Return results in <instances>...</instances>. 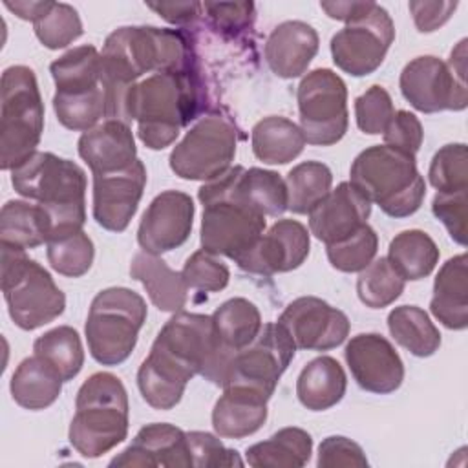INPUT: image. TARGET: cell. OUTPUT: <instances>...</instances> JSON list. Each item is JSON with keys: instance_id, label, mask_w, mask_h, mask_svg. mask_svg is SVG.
Here are the masks:
<instances>
[{"instance_id": "21", "label": "cell", "mask_w": 468, "mask_h": 468, "mask_svg": "<svg viewBox=\"0 0 468 468\" xmlns=\"http://www.w3.org/2000/svg\"><path fill=\"white\" fill-rule=\"evenodd\" d=\"M369 214V199L351 181H342L309 210V230L316 239L331 245L366 225Z\"/></svg>"}, {"instance_id": "33", "label": "cell", "mask_w": 468, "mask_h": 468, "mask_svg": "<svg viewBox=\"0 0 468 468\" xmlns=\"http://www.w3.org/2000/svg\"><path fill=\"white\" fill-rule=\"evenodd\" d=\"M250 143L260 161L267 165H285L302 154L305 137L296 122L271 115L254 124Z\"/></svg>"}, {"instance_id": "35", "label": "cell", "mask_w": 468, "mask_h": 468, "mask_svg": "<svg viewBox=\"0 0 468 468\" xmlns=\"http://www.w3.org/2000/svg\"><path fill=\"white\" fill-rule=\"evenodd\" d=\"M388 260L404 280H420L435 269L439 249L430 234L419 229H410L389 241Z\"/></svg>"}, {"instance_id": "39", "label": "cell", "mask_w": 468, "mask_h": 468, "mask_svg": "<svg viewBox=\"0 0 468 468\" xmlns=\"http://www.w3.org/2000/svg\"><path fill=\"white\" fill-rule=\"evenodd\" d=\"M333 185V174L320 161H305L289 170L285 177L287 208L294 214H309L322 201Z\"/></svg>"}, {"instance_id": "36", "label": "cell", "mask_w": 468, "mask_h": 468, "mask_svg": "<svg viewBox=\"0 0 468 468\" xmlns=\"http://www.w3.org/2000/svg\"><path fill=\"white\" fill-rule=\"evenodd\" d=\"M210 318L221 346L232 353L249 346L261 329V314L247 298L223 302Z\"/></svg>"}, {"instance_id": "13", "label": "cell", "mask_w": 468, "mask_h": 468, "mask_svg": "<svg viewBox=\"0 0 468 468\" xmlns=\"http://www.w3.org/2000/svg\"><path fill=\"white\" fill-rule=\"evenodd\" d=\"M300 130L305 143L331 146L347 132V88L333 69L309 71L298 86Z\"/></svg>"}, {"instance_id": "14", "label": "cell", "mask_w": 468, "mask_h": 468, "mask_svg": "<svg viewBox=\"0 0 468 468\" xmlns=\"http://www.w3.org/2000/svg\"><path fill=\"white\" fill-rule=\"evenodd\" d=\"M393 38L395 26L391 16L382 5L369 2L360 16L333 35V62L353 77L369 75L384 62Z\"/></svg>"}, {"instance_id": "43", "label": "cell", "mask_w": 468, "mask_h": 468, "mask_svg": "<svg viewBox=\"0 0 468 468\" xmlns=\"http://www.w3.org/2000/svg\"><path fill=\"white\" fill-rule=\"evenodd\" d=\"M53 110L64 128L88 132L106 113L102 86L80 93H55Z\"/></svg>"}, {"instance_id": "22", "label": "cell", "mask_w": 468, "mask_h": 468, "mask_svg": "<svg viewBox=\"0 0 468 468\" xmlns=\"http://www.w3.org/2000/svg\"><path fill=\"white\" fill-rule=\"evenodd\" d=\"M110 466H192L188 437L166 422L146 424Z\"/></svg>"}, {"instance_id": "2", "label": "cell", "mask_w": 468, "mask_h": 468, "mask_svg": "<svg viewBox=\"0 0 468 468\" xmlns=\"http://www.w3.org/2000/svg\"><path fill=\"white\" fill-rule=\"evenodd\" d=\"M199 112V82L192 66L154 73L135 82L128 119L137 121L139 139L152 150L170 146Z\"/></svg>"}, {"instance_id": "37", "label": "cell", "mask_w": 468, "mask_h": 468, "mask_svg": "<svg viewBox=\"0 0 468 468\" xmlns=\"http://www.w3.org/2000/svg\"><path fill=\"white\" fill-rule=\"evenodd\" d=\"M388 327L397 344L415 356H430L441 346V333L428 313L417 305H399L388 314Z\"/></svg>"}, {"instance_id": "45", "label": "cell", "mask_w": 468, "mask_h": 468, "mask_svg": "<svg viewBox=\"0 0 468 468\" xmlns=\"http://www.w3.org/2000/svg\"><path fill=\"white\" fill-rule=\"evenodd\" d=\"M33 26L37 38L48 49L66 48L82 35V22L77 9L64 2H53Z\"/></svg>"}, {"instance_id": "20", "label": "cell", "mask_w": 468, "mask_h": 468, "mask_svg": "<svg viewBox=\"0 0 468 468\" xmlns=\"http://www.w3.org/2000/svg\"><path fill=\"white\" fill-rule=\"evenodd\" d=\"M309 247V232L300 221L278 219L236 263L254 274L289 272L307 260Z\"/></svg>"}, {"instance_id": "5", "label": "cell", "mask_w": 468, "mask_h": 468, "mask_svg": "<svg viewBox=\"0 0 468 468\" xmlns=\"http://www.w3.org/2000/svg\"><path fill=\"white\" fill-rule=\"evenodd\" d=\"M351 183L391 218L415 214L426 196V183L417 170L415 155L388 144L362 150L349 170Z\"/></svg>"}, {"instance_id": "34", "label": "cell", "mask_w": 468, "mask_h": 468, "mask_svg": "<svg viewBox=\"0 0 468 468\" xmlns=\"http://www.w3.org/2000/svg\"><path fill=\"white\" fill-rule=\"evenodd\" d=\"M313 450L311 435L302 428H282L267 441L247 448V463L256 468H300Z\"/></svg>"}, {"instance_id": "15", "label": "cell", "mask_w": 468, "mask_h": 468, "mask_svg": "<svg viewBox=\"0 0 468 468\" xmlns=\"http://www.w3.org/2000/svg\"><path fill=\"white\" fill-rule=\"evenodd\" d=\"M294 351L296 346L282 324H265L249 346L234 353L223 386L243 384L271 397Z\"/></svg>"}, {"instance_id": "18", "label": "cell", "mask_w": 468, "mask_h": 468, "mask_svg": "<svg viewBox=\"0 0 468 468\" xmlns=\"http://www.w3.org/2000/svg\"><path fill=\"white\" fill-rule=\"evenodd\" d=\"M146 185V168L141 159L130 166L93 174V218L112 232H122L133 218Z\"/></svg>"}, {"instance_id": "53", "label": "cell", "mask_w": 468, "mask_h": 468, "mask_svg": "<svg viewBox=\"0 0 468 468\" xmlns=\"http://www.w3.org/2000/svg\"><path fill=\"white\" fill-rule=\"evenodd\" d=\"M415 26L420 33H431L435 29H439L442 24H446L450 20V16L453 15V11L457 9V2H450V0H433V2H426V0H411L408 4Z\"/></svg>"}, {"instance_id": "47", "label": "cell", "mask_w": 468, "mask_h": 468, "mask_svg": "<svg viewBox=\"0 0 468 468\" xmlns=\"http://www.w3.org/2000/svg\"><path fill=\"white\" fill-rule=\"evenodd\" d=\"M181 274L190 289L205 292H218L225 289L230 278L229 267L216 254L203 249L185 261Z\"/></svg>"}, {"instance_id": "40", "label": "cell", "mask_w": 468, "mask_h": 468, "mask_svg": "<svg viewBox=\"0 0 468 468\" xmlns=\"http://www.w3.org/2000/svg\"><path fill=\"white\" fill-rule=\"evenodd\" d=\"M33 351L49 362L60 373L64 382L77 377L84 364L80 336L69 325H58L40 335L33 344Z\"/></svg>"}, {"instance_id": "51", "label": "cell", "mask_w": 468, "mask_h": 468, "mask_svg": "<svg viewBox=\"0 0 468 468\" xmlns=\"http://www.w3.org/2000/svg\"><path fill=\"white\" fill-rule=\"evenodd\" d=\"M422 137L424 132L420 121L408 110L395 112L389 124L384 130V144L410 155H415L419 152Z\"/></svg>"}, {"instance_id": "54", "label": "cell", "mask_w": 468, "mask_h": 468, "mask_svg": "<svg viewBox=\"0 0 468 468\" xmlns=\"http://www.w3.org/2000/svg\"><path fill=\"white\" fill-rule=\"evenodd\" d=\"M203 9L214 20L216 27L221 31L236 33L245 29L252 20L254 4L234 2V4H203Z\"/></svg>"}, {"instance_id": "55", "label": "cell", "mask_w": 468, "mask_h": 468, "mask_svg": "<svg viewBox=\"0 0 468 468\" xmlns=\"http://www.w3.org/2000/svg\"><path fill=\"white\" fill-rule=\"evenodd\" d=\"M152 11H155L159 16H163L170 24H188L192 22L199 11L203 9V4L197 2H157V4H146Z\"/></svg>"}, {"instance_id": "4", "label": "cell", "mask_w": 468, "mask_h": 468, "mask_svg": "<svg viewBox=\"0 0 468 468\" xmlns=\"http://www.w3.org/2000/svg\"><path fill=\"white\" fill-rule=\"evenodd\" d=\"M128 435V395L119 377L93 373L77 393L69 424L71 446L88 459L101 457Z\"/></svg>"}, {"instance_id": "11", "label": "cell", "mask_w": 468, "mask_h": 468, "mask_svg": "<svg viewBox=\"0 0 468 468\" xmlns=\"http://www.w3.org/2000/svg\"><path fill=\"white\" fill-rule=\"evenodd\" d=\"M152 346L176 358L194 375H203L221 388L234 356L232 351L221 346L212 318L197 313L177 311L157 333Z\"/></svg>"}, {"instance_id": "24", "label": "cell", "mask_w": 468, "mask_h": 468, "mask_svg": "<svg viewBox=\"0 0 468 468\" xmlns=\"http://www.w3.org/2000/svg\"><path fill=\"white\" fill-rule=\"evenodd\" d=\"M267 397L265 393L243 386H223V395L212 410V426L219 437L241 439L256 433L267 420Z\"/></svg>"}, {"instance_id": "56", "label": "cell", "mask_w": 468, "mask_h": 468, "mask_svg": "<svg viewBox=\"0 0 468 468\" xmlns=\"http://www.w3.org/2000/svg\"><path fill=\"white\" fill-rule=\"evenodd\" d=\"M369 2H320V7L327 13V16L342 22H351L362 15Z\"/></svg>"}, {"instance_id": "31", "label": "cell", "mask_w": 468, "mask_h": 468, "mask_svg": "<svg viewBox=\"0 0 468 468\" xmlns=\"http://www.w3.org/2000/svg\"><path fill=\"white\" fill-rule=\"evenodd\" d=\"M232 194L261 216H282L287 210L285 181L272 170L234 166Z\"/></svg>"}, {"instance_id": "19", "label": "cell", "mask_w": 468, "mask_h": 468, "mask_svg": "<svg viewBox=\"0 0 468 468\" xmlns=\"http://www.w3.org/2000/svg\"><path fill=\"white\" fill-rule=\"evenodd\" d=\"M346 362L356 384L377 395L400 388L404 364L388 338L378 333H360L346 346Z\"/></svg>"}, {"instance_id": "9", "label": "cell", "mask_w": 468, "mask_h": 468, "mask_svg": "<svg viewBox=\"0 0 468 468\" xmlns=\"http://www.w3.org/2000/svg\"><path fill=\"white\" fill-rule=\"evenodd\" d=\"M146 303L141 294L126 287H108L97 292L86 318L90 355L102 366L124 362L146 320Z\"/></svg>"}, {"instance_id": "46", "label": "cell", "mask_w": 468, "mask_h": 468, "mask_svg": "<svg viewBox=\"0 0 468 468\" xmlns=\"http://www.w3.org/2000/svg\"><path fill=\"white\" fill-rule=\"evenodd\" d=\"M377 249V232L366 223L346 239L327 245V260L336 271L360 272L373 261Z\"/></svg>"}, {"instance_id": "49", "label": "cell", "mask_w": 468, "mask_h": 468, "mask_svg": "<svg viewBox=\"0 0 468 468\" xmlns=\"http://www.w3.org/2000/svg\"><path fill=\"white\" fill-rule=\"evenodd\" d=\"M466 192L442 194L437 192L431 203L435 218L446 227L452 239L459 245H466V218H468V201Z\"/></svg>"}, {"instance_id": "29", "label": "cell", "mask_w": 468, "mask_h": 468, "mask_svg": "<svg viewBox=\"0 0 468 468\" xmlns=\"http://www.w3.org/2000/svg\"><path fill=\"white\" fill-rule=\"evenodd\" d=\"M346 388V373L333 356L313 358L303 366L296 380L298 400L311 411H324L338 404Z\"/></svg>"}, {"instance_id": "26", "label": "cell", "mask_w": 468, "mask_h": 468, "mask_svg": "<svg viewBox=\"0 0 468 468\" xmlns=\"http://www.w3.org/2000/svg\"><path fill=\"white\" fill-rule=\"evenodd\" d=\"M192 377L194 373L183 364L152 346L137 371V386L146 404L155 410H172L181 400Z\"/></svg>"}, {"instance_id": "17", "label": "cell", "mask_w": 468, "mask_h": 468, "mask_svg": "<svg viewBox=\"0 0 468 468\" xmlns=\"http://www.w3.org/2000/svg\"><path fill=\"white\" fill-rule=\"evenodd\" d=\"M194 201L181 190H165L152 199L137 230L144 252L163 254L181 247L192 230Z\"/></svg>"}, {"instance_id": "16", "label": "cell", "mask_w": 468, "mask_h": 468, "mask_svg": "<svg viewBox=\"0 0 468 468\" xmlns=\"http://www.w3.org/2000/svg\"><path fill=\"white\" fill-rule=\"evenodd\" d=\"M298 349L329 351L338 347L349 335L347 316L316 296L292 300L278 318Z\"/></svg>"}, {"instance_id": "42", "label": "cell", "mask_w": 468, "mask_h": 468, "mask_svg": "<svg viewBox=\"0 0 468 468\" xmlns=\"http://www.w3.org/2000/svg\"><path fill=\"white\" fill-rule=\"evenodd\" d=\"M404 278L397 272L388 258H378L360 271L356 294L371 309H382L393 303L404 291Z\"/></svg>"}, {"instance_id": "28", "label": "cell", "mask_w": 468, "mask_h": 468, "mask_svg": "<svg viewBox=\"0 0 468 468\" xmlns=\"http://www.w3.org/2000/svg\"><path fill=\"white\" fill-rule=\"evenodd\" d=\"M130 274L146 289L152 303L159 311L177 313L185 307L188 298V285L181 272H176L157 254L137 252L130 263Z\"/></svg>"}, {"instance_id": "1", "label": "cell", "mask_w": 468, "mask_h": 468, "mask_svg": "<svg viewBox=\"0 0 468 468\" xmlns=\"http://www.w3.org/2000/svg\"><path fill=\"white\" fill-rule=\"evenodd\" d=\"M190 66L186 37L177 29L126 26L108 35L101 51V86L108 119L128 121L133 84L144 73L185 69Z\"/></svg>"}, {"instance_id": "32", "label": "cell", "mask_w": 468, "mask_h": 468, "mask_svg": "<svg viewBox=\"0 0 468 468\" xmlns=\"http://www.w3.org/2000/svg\"><path fill=\"white\" fill-rule=\"evenodd\" d=\"M51 221L40 205L7 201L0 212V245L13 249H35L48 243Z\"/></svg>"}, {"instance_id": "38", "label": "cell", "mask_w": 468, "mask_h": 468, "mask_svg": "<svg viewBox=\"0 0 468 468\" xmlns=\"http://www.w3.org/2000/svg\"><path fill=\"white\" fill-rule=\"evenodd\" d=\"M49 71L57 93H80L101 88V53L91 44L73 48L53 60Z\"/></svg>"}, {"instance_id": "7", "label": "cell", "mask_w": 468, "mask_h": 468, "mask_svg": "<svg viewBox=\"0 0 468 468\" xmlns=\"http://www.w3.org/2000/svg\"><path fill=\"white\" fill-rule=\"evenodd\" d=\"M0 283L11 320L24 331L53 322L64 313L66 296L51 274L26 250L0 245Z\"/></svg>"}, {"instance_id": "48", "label": "cell", "mask_w": 468, "mask_h": 468, "mask_svg": "<svg viewBox=\"0 0 468 468\" xmlns=\"http://www.w3.org/2000/svg\"><path fill=\"white\" fill-rule=\"evenodd\" d=\"M393 102L386 88L375 84L369 90H366L360 97L355 101V117L356 126L369 135L384 133L386 126L389 124L393 117Z\"/></svg>"}, {"instance_id": "3", "label": "cell", "mask_w": 468, "mask_h": 468, "mask_svg": "<svg viewBox=\"0 0 468 468\" xmlns=\"http://www.w3.org/2000/svg\"><path fill=\"white\" fill-rule=\"evenodd\" d=\"M13 188L40 205L49 221L51 236L80 230L86 221V174L51 152H35L11 170Z\"/></svg>"}, {"instance_id": "44", "label": "cell", "mask_w": 468, "mask_h": 468, "mask_svg": "<svg viewBox=\"0 0 468 468\" xmlns=\"http://www.w3.org/2000/svg\"><path fill=\"white\" fill-rule=\"evenodd\" d=\"M430 183L442 194L468 190V150L464 143L444 144L435 152L430 170Z\"/></svg>"}, {"instance_id": "27", "label": "cell", "mask_w": 468, "mask_h": 468, "mask_svg": "<svg viewBox=\"0 0 468 468\" xmlns=\"http://www.w3.org/2000/svg\"><path fill=\"white\" fill-rule=\"evenodd\" d=\"M468 272L466 254L450 258L439 271L433 283L430 309L448 329L463 331L468 325Z\"/></svg>"}, {"instance_id": "23", "label": "cell", "mask_w": 468, "mask_h": 468, "mask_svg": "<svg viewBox=\"0 0 468 468\" xmlns=\"http://www.w3.org/2000/svg\"><path fill=\"white\" fill-rule=\"evenodd\" d=\"M79 155L91 174H108L130 166L137 159L135 139L130 126L117 119L84 132L79 139Z\"/></svg>"}, {"instance_id": "52", "label": "cell", "mask_w": 468, "mask_h": 468, "mask_svg": "<svg viewBox=\"0 0 468 468\" xmlns=\"http://www.w3.org/2000/svg\"><path fill=\"white\" fill-rule=\"evenodd\" d=\"M320 468H338V466H367L364 450L347 437L331 435L320 442L318 463Z\"/></svg>"}, {"instance_id": "57", "label": "cell", "mask_w": 468, "mask_h": 468, "mask_svg": "<svg viewBox=\"0 0 468 468\" xmlns=\"http://www.w3.org/2000/svg\"><path fill=\"white\" fill-rule=\"evenodd\" d=\"M53 2H4V5L13 11L22 20H31L33 24L51 7Z\"/></svg>"}, {"instance_id": "6", "label": "cell", "mask_w": 468, "mask_h": 468, "mask_svg": "<svg viewBox=\"0 0 468 468\" xmlns=\"http://www.w3.org/2000/svg\"><path fill=\"white\" fill-rule=\"evenodd\" d=\"M234 168L208 181L197 192L203 205L201 247L203 250L238 261L260 239L265 216L243 205L232 194Z\"/></svg>"}, {"instance_id": "10", "label": "cell", "mask_w": 468, "mask_h": 468, "mask_svg": "<svg viewBox=\"0 0 468 468\" xmlns=\"http://www.w3.org/2000/svg\"><path fill=\"white\" fill-rule=\"evenodd\" d=\"M404 99L422 113L442 110L461 112L466 108V38H463L448 62L433 55L410 60L400 73Z\"/></svg>"}, {"instance_id": "12", "label": "cell", "mask_w": 468, "mask_h": 468, "mask_svg": "<svg viewBox=\"0 0 468 468\" xmlns=\"http://www.w3.org/2000/svg\"><path fill=\"white\" fill-rule=\"evenodd\" d=\"M238 132L219 115H203L170 154V168L181 179L212 181L223 176L236 155Z\"/></svg>"}, {"instance_id": "8", "label": "cell", "mask_w": 468, "mask_h": 468, "mask_svg": "<svg viewBox=\"0 0 468 468\" xmlns=\"http://www.w3.org/2000/svg\"><path fill=\"white\" fill-rule=\"evenodd\" d=\"M44 130V104L37 77L27 66L2 73L0 166L13 170L37 152Z\"/></svg>"}, {"instance_id": "30", "label": "cell", "mask_w": 468, "mask_h": 468, "mask_svg": "<svg viewBox=\"0 0 468 468\" xmlns=\"http://www.w3.org/2000/svg\"><path fill=\"white\" fill-rule=\"evenodd\" d=\"M60 373L42 356L24 358L11 377V397L26 410H44L51 406L62 391Z\"/></svg>"}, {"instance_id": "50", "label": "cell", "mask_w": 468, "mask_h": 468, "mask_svg": "<svg viewBox=\"0 0 468 468\" xmlns=\"http://www.w3.org/2000/svg\"><path fill=\"white\" fill-rule=\"evenodd\" d=\"M190 453H192V466H241L243 461L239 459L236 450L225 448L223 442L207 431H190L186 433Z\"/></svg>"}, {"instance_id": "41", "label": "cell", "mask_w": 468, "mask_h": 468, "mask_svg": "<svg viewBox=\"0 0 468 468\" xmlns=\"http://www.w3.org/2000/svg\"><path fill=\"white\" fill-rule=\"evenodd\" d=\"M46 245L49 265L62 276L79 278L86 274L93 263V241L82 229L53 236Z\"/></svg>"}, {"instance_id": "25", "label": "cell", "mask_w": 468, "mask_h": 468, "mask_svg": "<svg viewBox=\"0 0 468 468\" xmlns=\"http://www.w3.org/2000/svg\"><path fill=\"white\" fill-rule=\"evenodd\" d=\"M318 51V35L313 26L302 20L278 24L265 42V60L272 73L282 79H294L305 73Z\"/></svg>"}]
</instances>
